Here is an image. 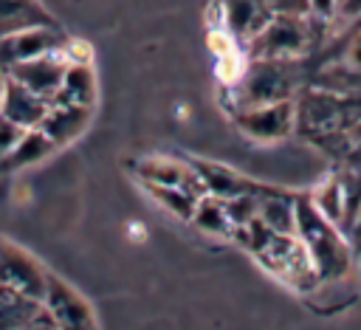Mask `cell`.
Instances as JSON below:
<instances>
[{
	"label": "cell",
	"mask_w": 361,
	"mask_h": 330,
	"mask_svg": "<svg viewBox=\"0 0 361 330\" xmlns=\"http://www.w3.org/2000/svg\"><path fill=\"white\" fill-rule=\"evenodd\" d=\"M293 234L302 243L319 282L327 285V282H347L350 279L355 251H353L347 234L327 214L319 212V206L310 200V195H296Z\"/></svg>",
	"instance_id": "1"
},
{
	"label": "cell",
	"mask_w": 361,
	"mask_h": 330,
	"mask_svg": "<svg viewBox=\"0 0 361 330\" xmlns=\"http://www.w3.org/2000/svg\"><path fill=\"white\" fill-rule=\"evenodd\" d=\"M231 240H237L271 276H276L288 288H293L299 293H310L316 288L319 279H316L310 259H307L302 243L296 240V234L274 231L259 217H251L248 223L234 228Z\"/></svg>",
	"instance_id": "2"
},
{
	"label": "cell",
	"mask_w": 361,
	"mask_h": 330,
	"mask_svg": "<svg viewBox=\"0 0 361 330\" xmlns=\"http://www.w3.org/2000/svg\"><path fill=\"white\" fill-rule=\"evenodd\" d=\"M361 121V96L358 90H330L307 87L296 99V130L313 141L341 138Z\"/></svg>",
	"instance_id": "3"
},
{
	"label": "cell",
	"mask_w": 361,
	"mask_h": 330,
	"mask_svg": "<svg viewBox=\"0 0 361 330\" xmlns=\"http://www.w3.org/2000/svg\"><path fill=\"white\" fill-rule=\"evenodd\" d=\"M302 82V59H248L228 85L231 110L296 99Z\"/></svg>",
	"instance_id": "4"
},
{
	"label": "cell",
	"mask_w": 361,
	"mask_h": 330,
	"mask_svg": "<svg viewBox=\"0 0 361 330\" xmlns=\"http://www.w3.org/2000/svg\"><path fill=\"white\" fill-rule=\"evenodd\" d=\"M319 23L307 14H271V20L245 45L248 59H305L316 45Z\"/></svg>",
	"instance_id": "5"
},
{
	"label": "cell",
	"mask_w": 361,
	"mask_h": 330,
	"mask_svg": "<svg viewBox=\"0 0 361 330\" xmlns=\"http://www.w3.org/2000/svg\"><path fill=\"white\" fill-rule=\"evenodd\" d=\"M231 118L245 138L257 144H276L296 130V99L240 107V110H231Z\"/></svg>",
	"instance_id": "6"
},
{
	"label": "cell",
	"mask_w": 361,
	"mask_h": 330,
	"mask_svg": "<svg viewBox=\"0 0 361 330\" xmlns=\"http://www.w3.org/2000/svg\"><path fill=\"white\" fill-rule=\"evenodd\" d=\"M42 310L54 322L56 330H99V319L90 302L56 274H48L45 293H42Z\"/></svg>",
	"instance_id": "7"
},
{
	"label": "cell",
	"mask_w": 361,
	"mask_h": 330,
	"mask_svg": "<svg viewBox=\"0 0 361 330\" xmlns=\"http://www.w3.org/2000/svg\"><path fill=\"white\" fill-rule=\"evenodd\" d=\"M48 268L20 243H11L0 237V285L28 293L42 302L45 282H48Z\"/></svg>",
	"instance_id": "8"
},
{
	"label": "cell",
	"mask_w": 361,
	"mask_h": 330,
	"mask_svg": "<svg viewBox=\"0 0 361 330\" xmlns=\"http://www.w3.org/2000/svg\"><path fill=\"white\" fill-rule=\"evenodd\" d=\"M65 34L59 25H25L8 34H0V68L11 71L20 62L37 59L42 54H54L65 45Z\"/></svg>",
	"instance_id": "9"
},
{
	"label": "cell",
	"mask_w": 361,
	"mask_h": 330,
	"mask_svg": "<svg viewBox=\"0 0 361 330\" xmlns=\"http://www.w3.org/2000/svg\"><path fill=\"white\" fill-rule=\"evenodd\" d=\"M217 14L220 31L243 48L271 20V8L265 0H217Z\"/></svg>",
	"instance_id": "10"
},
{
	"label": "cell",
	"mask_w": 361,
	"mask_h": 330,
	"mask_svg": "<svg viewBox=\"0 0 361 330\" xmlns=\"http://www.w3.org/2000/svg\"><path fill=\"white\" fill-rule=\"evenodd\" d=\"M141 183H149V186H166V189H180L186 195H206L203 183H200V175L197 169L183 161H175V158H161V155H152V158H144L138 161L135 166Z\"/></svg>",
	"instance_id": "11"
},
{
	"label": "cell",
	"mask_w": 361,
	"mask_h": 330,
	"mask_svg": "<svg viewBox=\"0 0 361 330\" xmlns=\"http://www.w3.org/2000/svg\"><path fill=\"white\" fill-rule=\"evenodd\" d=\"M65 56H62V48L59 51H54V54H42V56H37V59H28V62H20V65H14L11 71H6L14 82H20V85H25L28 90H34L37 96H42V99H54V93H56V87H59V82H62V73H65Z\"/></svg>",
	"instance_id": "12"
},
{
	"label": "cell",
	"mask_w": 361,
	"mask_h": 330,
	"mask_svg": "<svg viewBox=\"0 0 361 330\" xmlns=\"http://www.w3.org/2000/svg\"><path fill=\"white\" fill-rule=\"evenodd\" d=\"M93 118V107H79V104H59V102H51L48 113L42 116L39 121V130L62 149L68 144H73L90 124Z\"/></svg>",
	"instance_id": "13"
},
{
	"label": "cell",
	"mask_w": 361,
	"mask_h": 330,
	"mask_svg": "<svg viewBox=\"0 0 361 330\" xmlns=\"http://www.w3.org/2000/svg\"><path fill=\"white\" fill-rule=\"evenodd\" d=\"M51 102L37 96L34 90H28L25 85L14 82L11 76L6 79V93H3V104H0V116L11 118L14 124H20L23 130H31V127H39L42 116L48 113Z\"/></svg>",
	"instance_id": "14"
},
{
	"label": "cell",
	"mask_w": 361,
	"mask_h": 330,
	"mask_svg": "<svg viewBox=\"0 0 361 330\" xmlns=\"http://www.w3.org/2000/svg\"><path fill=\"white\" fill-rule=\"evenodd\" d=\"M51 102L59 104H79V107H93L96 104V73L90 62H68L62 82L54 93Z\"/></svg>",
	"instance_id": "15"
},
{
	"label": "cell",
	"mask_w": 361,
	"mask_h": 330,
	"mask_svg": "<svg viewBox=\"0 0 361 330\" xmlns=\"http://www.w3.org/2000/svg\"><path fill=\"white\" fill-rule=\"evenodd\" d=\"M59 147L39 130V127H31L23 133V138L11 147V152L0 161V172H20V169H28L34 164H42L45 158H51Z\"/></svg>",
	"instance_id": "16"
},
{
	"label": "cell",
	"mask_w": 361,
	"mask_h": 330,
	"mask_svg": "<svg viewBox=\"0 0 361 330\" xmlns=\"http://www.w3.org/2000/svg\"><path fill=\"white\" fill-rule=\"evenodd\" d=\"M189 223H195L200 231L214 234V237H234V220L226 209V200H220L214 195H200L197 197Z\"/></svg>",
	"instance_id": "17"
},
{
	"label": "cell",
	"mask_w": 361,
	"mask_h": 330,
	"mask_svg": "<svg viewBox=\"0 0 361 330\" xmlns=\"http://www.w3.org/2000/svg\"><path fill=\"white\" fill-rule=\"evenodd\" d=\"M39 310H42L39 299L0 285V330H20V327H25L34 316H39Z\"/></svg>",
	"instance_id": "18"
},
{
	"label": "cell",
	"mask_w": 361,
	"mask_h": 330,
	"mask_svg": "<svg viewBox=\"0 0 361 330\" xmlns=\"http://www.w3.org/2000/svg\"><path fill=\"white\" fill-rule=\"evenodd\" d=\"M25 25H56V20L37 0H0V34Z\"/></svg>",
	"instance_id": "19"
},
{
	"label": "cell",
	"mask_w": 361,
	"mask_h": 330,
	"mask_svg": "<svg viewBox=\"0 0 361 330\" xmlns=\"http://www.w3.org/2000/svg\"><path fill=\"white\" fill-rule=\"evenodd\" d=\"M23 133H25V130H23L20 124H14L11 118L0 116V161H3V158L11 152V147H14V144L23 138Z\"/></svg>",
	"instance_id": "20"
},
{
	"label": "cell",
	"mask_w": 361,
	"mask_h": 330,
	"mask_svg": "<svg viewBox=\"0 0 361 330\" xmlns=\"http://www.w3.org/2000/svg\"><path fill=\"white\" fill-rule=\"evenodd\" d=\"M271 14H307L310 0H265Z\"/></svg>",
	"instance_id": "21"
},
{
	"label": "cell",
	"mask_w": 361,
	"mask_h": 330,
	"mask_svg": "<svg viewBox=\"0 0 361 330\" xmlns=\"http://www.w3.org/2000/svg\"><path fill=\"white\" fill-rule=\"evenodd\" d=\"M347 240H350V245H353V251L358 257L361 254V206H358V212H355V217H353V223L347 228Z\"/></svg>",
	"instance_id": "22"
},
{
	"label": "cell",
	"mask_w": 361,
	"mask_h": 330,
	"mask_svg": "<svg viewBox=\"0 0 361 330\" xmlns=\"http://www.w3.org/2000/svg\"><path fill=\"white\" fill-rule=\"evenodd\" d=\"M20 330H56V327H54V322L45 316V310H39V316H34V319H31L25 327H20Z\"/></svg>",
	"instance_id": "23"
},
{
	"label": "cell",
	"mask_w": 361,
	"mask_h": 330,
	"mask_svg": "<svg viewBox=\"0 0 361 330\" xmlns=\"http://www.w3.org/2000/svg\"><path fill=\"white\" fill-rule=\"evenodd\" d=\"M347 164H353V166H361V141L350 144V149H347Z\"/></svg>",
	"instance_id": "24"
},
{
	"label": "cell",
	"mask_w": 361,
	"mask_h": 330,
	"mask_svg": "<svg viewBox=\"0 0 361 330\" xmlns=\"http://www.w3.org/2000/svg\"><path fill=\"white\" fill-rule=\"evenodd\" d=\"M6 79H8V73L0 68V104H3V93H6Z\"/></svg>",
	"instance_id": "25"
}]
</instances>
